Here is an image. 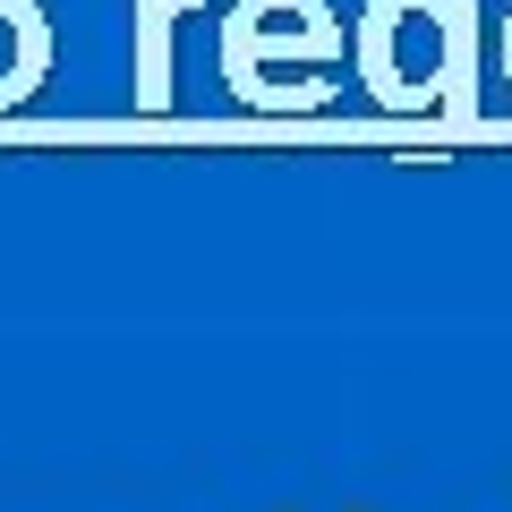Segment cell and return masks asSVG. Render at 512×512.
<instances>
[{
    "mask_svg": "<svg viewBox=\"0 0 512 512\" xmlns=\"http://www.w3.org/2000/svg\"><path fill=\"white\" fill-rule=\"evenodd\" d=\"M214 60L248 111H325L342 18H333V0H231Z\"/></svg>",
    "mask_w": 512,
    "mask_h": 512,
    "instance_id": "cell-1",
    "label": "cell"
},
{
    "mask_svg": "<svg viewBox=\"0 0 512 512\" xmlns=\"http://www.w3.org/2000/svg\"><path fill=\"white\" fill-rule=\"evenodd\" d=\"M402 18H436V0H367L350 26V69L384 111H436V86L402 69Z\"/></svg>",
    "mask_w": 512,
    "mask_h": 512,
    "instance_id": "cell-2",
    "label": "cell"
},
{
    "mask_svg": "<svg viewBox=\"0 0 512 512\" xmlns=\"http://www.w3.org/2000/svg\"><path fill=\"white\" fill-rule=\"evenodd\" d=\"M436 120L478 128V0H436Z\"/></svg>",
    "mask_w": 512,
    "mask_h": 512,
    "instance_id": "cell-3",
    "label": "cell"
},
{
    "mask_svg": "<svg viewBox=\"0 0 512 512\" xmlns=\"http://www.w3.org/2000/svg\"><path fill=\"white\" fill-rule=\"evenodd\" d=\"M60 60V35H52V9L43 0H0V111H18L43 94Z\"/></svg>",
    "mask_w": 512,
    "mask_h": 512,
    "instance_id": "cell-4",
    "label": "cell"
},
{
    "mask_svg": "<svg viewBox=\"0 0 512 512\" xmlns=\"http://www.w3.org/2000/svg\"><path fill=\"white\" fill-rule=\"evenodd\" d=\"M205 0H128V35H137V111H171V43L180 18H197Z\"/></svg>",
    "mask_w": 512,
    "mask_h": 512,
    "instance_id": "cell-5",
    "label": "cell"
},
{
    "mask_svg": "<svg viewBox=\"0 0 512 512\" xmlns=\"http://www.w3.org/2000/svg\"><path fill=\"white\" fill-rule=\"evenodd\" d=\"M504 86H512V18H504Z\"/></svg>",
    "mask_w": 512,
    "mask_h": 512,
    "instance_id": "cell-6",
    "label": "cell"
},
{
    "mask_svg": "<svg viewBox=\"0 0 512 512\" xmlns=\"http://www.w3.org/2000/svg\"><path fill=\"white\" fill-rule=\"evenodd\" d=\"M359 512H367V504H359Z\"/></svg>",
    "mask_w": 512,
    "mask_h": 512,
    "instance_id": "cell-7",
    "label": "cell"
}]
</instances>
